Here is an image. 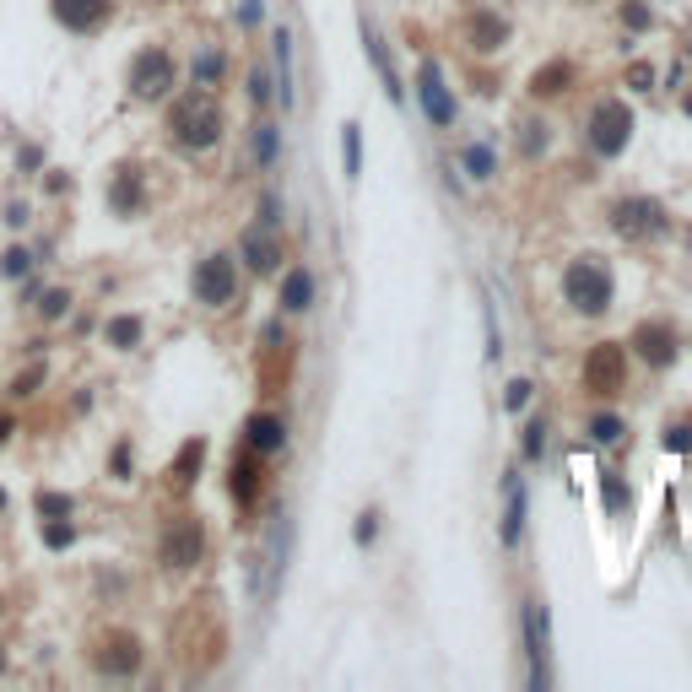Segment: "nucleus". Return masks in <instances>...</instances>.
Wrapping results in <instances>:
<instances>
[{"label": "nucleus", "instance_id": "11", "mask_svg": "<svg viewBox=\"0 0 692 692\" xmlns=\"http://www.w3.org/2000/svg\"><path fill=\"white\" fill-rule=\"evenodd\" d=\"M244 265H249L255 276H276V271H282V244H276L271 233L249 228V233H244Z\"/></svg>", "mask_w": 692, "mask_h": 692}, {"label": "nucleus", "instance_id": "21", "mask_svg": "<svg viewBox=\"0 0 692 692\" xmlns=\"http://www.w3.org/2000/svg\"><path fill=\"white\" fill-rule=\"evenodd\" d=\"M114 211L125 217V211H136L141 206V179H136V168H119V179H114Z\"/></svg>", "mask_w": 692, "mask_h": 692}, {"label": "nucleus", "instance_id": "25", "mask_svg": "<svg viewBox=\"0 0 692 692\" xmlns=\"http://www.w3.org/2000/svg\"><path fill=\"white\" fill-rule=\"evenodd\" d=\"M233 498L244 503V509L255 503V460H238L233 465Z\"/></svg>", "mask_w": 692, "mask_h": 692}, {"label": "nucleus", "instance_id": "24", "mask_svg": "<svg viewBox=\"0 0 692 692\" xmlns=\"http://www.w3.org/2000/svg\"><path fill=\"white\" fill-rule=\"evenodd\" d=\"M276 71H282V92L276 98L292 103V33H276Z\"/></svg>", "mask_w": 692, "mask_h": 692}, {"label": "nucleus", "instance_id": "8", "mask_svg": "<svg viewBox=\"0 0 692 692\" xmlns=\"http://www.w3.org/2000/svg\"><path fill=\"white\" fill-rule=\"evenodd\" d=\"M49 11H55L60 28H71V33H92L103 17H109V0H49Z\"/></svg>", "mask_w": 692, "mask_h": 692}, {"label": "nucleus", "instance_id": "16", "mask_svg": "<svg viewBox=\"0 0 692 692\" xmlns=\"http://www.w3.org/2000/svg\"><path fill=\"white\" fill-rule=\"evenodd\" d=\"M282 309L287 314H309L314 309V276L309 271H287L282 276Z\"/></svg>", "mask_w": 692, "mask_h": 692}, {"label": "nucleus", "instance_id": "22", "mask_svg": "<svg viewBox=\"0 0 692 692\" xmlns=\"http://www.w3.org/2000/svg\"><path fill=\"white\" fill-rule=\"evenodd\" d=\"M103 336H109V346H119V352H130V346L141 341V319L136 314H119V319H109V330H103Z\"/></svg>", "mask_w": 692, "mask_h": 692}, {"label": "nucleus", "instance_id": "9", "mask_svg": "<svg viewBox=\"0 0 692 692\" xmlns=\"http://www.w3.org/2000/svg\"><path fill=\"white\" fill-rule=\"evenodd\" d=\"M92 665H98L103 676H130L141 665V644L125 638V633H114V638H103V649L92 655Z\"/></svg>", "mask_w": 692, "mask_h": 692}, {"label": "nucleus", "instance_id": "20", "mask_svg": "<svg viewBox=\"0 0 692 692\" xmlns=\"http://www.w3.org/2000/svg\"><path fill=\"white\" fill-rule=\"evenodd\" d=\"M519 530H525V487L509 476V514H503V547H514Z\"/></svg>", "mask_w": 692, "mask_h": 692}, {"label": "nucleus", "instance_id": "32", "mask_svg": "<svg viewBox=\"0 0 692 692\" xmlns=\"http://www.w3.org/2000/svg\"><path fill=\"white\" fill-rule=\"evenodd\" d=\"M590 433L601 438V444H617V438H622V422H617V417H595Z\"/></svg>", "mask_w": 692, "mask_h": 692}, {"label": "nucleus", "instance_id": "42", "mask_svg": "<svg viewBox=\"0 0 692 692\" xmlns=\"http://www.w3.org/2000/svg\"><path fill=\"white\" fill-rule=\"evenodd\" d=\"M6 438H11V422H0V444H6Z\"/></svg>", "mask_w": 692, "mask_h": 692}, {"label": "nucleus", "instance_id": "7", "mask_svg": "<svg viewBox=\"0 0 692 692\" xmlns=\"http://www.w3.org/2000/svg\"><path fill=\"white\" fill-rule=\"evenodd\" d=\"M622 346H595L590 357H584V384H590L595 395H611V390H622Z\"/></svg>", "mask_w": 692, "mask_h": 692}, {"label": "nucleus", "instance_id": "2", "mask_svg": "<svg viewBox=\"0 0 692 692\" xmlns=\"http://www.w3.org/2000/svg\"><path fill=\"white\" fill-rule=\"evenodd\" d=\"M563 292L579 314H606L611 309V271L601 260H574L563 271Z\"/></svg>", "mask_w": 692, "mask_h": 692}, {"label": "nucleus", "instance_id": "39", "mask_svg": "<svg viewBox=\"0 0 692 692\" xmlns=\"http://www.w3.org/2000/svg\"><path fill=\"white\" fill-rule=\"evenodd\" d=\"M238 17H244V28H255V22L265 17V6H260V0H244V11H238Z\"/></svg>", "mask_w": 692, "mask_h": 692}, {"label": "nucleus", "instance_id": "30", "mask_svg": "<svg viewBox=\"0 0 692 692\" xmlns=\"http://www.w3.org/2000/svg\"><path fill=\"white\" fill-rule=\"evenodd\" d=\"M38 309H44V319H60L65 309H71V292H60V287L44 292V303H38Z\"/></svg>", "mask_w": 692, "mask_h": 692}, {"label": "nucleus", "instance_id": "36", "mask_svg": "<svg viewBox=\"0 0 692 692\" xmlns=\"http://www.w3.org/2000/svg\"><path fill=\"white\" fill-rule=\"evenodd\" d=\"M525 401H530V384H525V379H514V384H509V411H519Z\"/></svg>", "mask_w": 692, "mask_h": 692}, {"label": "nucleus", "instance_id": "37", "mask_svg": "<svg viewBox=\"0 0 692 692\" xmlns=\"http://www.w3.org/2000/svg\"><path fill=\"white\" fill-rule=\"evenodd\" d=\"M606 503H611V509H622V503H628V492H622L617 476H606Z\"/></svg>", "mask_w": 692, "mask_h": 692}, {"label": "nucleus", "instance_id": "3", "mask_svg": "<svg viewBox=\"0 0 692 692\" xmlns=\"http://www.w3.org/2000/svg\"><path fill=\"white\" fill-rule=\"evenodd\" d=\"M190 292H195V303H201V309H228V303L238 298V265H233V255L195 260Z\"/></svg>", "mask_w": 692, "mask_h": 692}, {"label": "nucleus", "instance_id": "28", "mask_svg": "<svg viewBox=\"0 0 692 692\" xmlns=\"http://www.w3.org/2000/svg\"><path fill=\"white\" fill-rule=\"evenodd\" d=\"M255 157H260V168L276 163V125H255Z\"/></svg>", "mask_w": 692, "mask_h": 692}, {"label": "nucleus", "instance_id": "6", "mask_svg": "<svg viewBox=\"0 0 692 692\" xmlns=\"http://www.w3.org/2000/svg\"><path fill=\"white\" fill-rule=\"evenodd\" d=\"M206 552V530L201 519H173V530L163 536V563L168 568H195Z\"/></svg>", "mask_w": 692, "mask_h": 692}, {"label": "nucleus", "instance_id": "33", "mask_svg": "<svg viewBox=\"0 0 692 692\" xmlns=\"http://www.w3.org/2000/svg\"><path fill=\"white\" fill-rule=\"evenodd\" d=\"M44 541H49V547H71V541H76V530H71V525H65V519H49V530H44Z\"/></svg>", "mask_w": 692, "mask_h": 692}, {"label": "nucleus", "instance_id": "35", "mask_svg": "<svg viewBox=\"0 0 692 692\" xmlns=\"http://www.w3.org/2000/svg\"><path fill=\"white\" fill-rule=\"evenodd\" d=\"M541 444H547V428H541V422H530V428H525V455L536 460V455H541Z\"/></svg>", "mask_w": 692, "mask_h": 692}, {"label": "nucleus", "instance_id": "15", "mask_svg": "<svg viewBox=\"0 0 692 692\" xmlns=\"http://www.w3.org/2000/svg\"><path fill=\"white\" fill-rule=\"evenodd\" d=\"M525 638H530V660H536V687H547V611L525 606Z\"/></svg>", "mask_w": 692, "mask_h": 692}, {"label": "nucleus", "instance_id": "34", "mask_svg": "<svg viewBox=\"0 0 692 692\" xmlns=\"http://www.w3.org/2000/svg\"><path fill=\"white\" fill-rule=\"evenodd\" d=\"M249 98H255V103H271V76H265L260 65L249 71Z\"/></svg>", "mask_w": 692, "mask_h": 692}, {"label": "nucleus", "instance_id": "29", "mask_svg": "<svg viewBox=\"0 0 692 692\" xmlns=\"http://www.w3.org/2000/svg\"><path fill=\"white\" fill-rule=\"evenodd\" d=\"M0 276H11V282L28 276V255H22V249H6V255H0Z\"/></svg>", "mask_w": 692, "mask_h": 692}, {"label": "nucleus", "instance_id": "13", "mask_svg": "<svg viewBox=\"0 0 692 692\" xmlns=\"http://www.w3.org/2000/svg\"><path fill=\"white\" fill-rule=\"evenodd\" d=\"M611 222H617V233H660V206L655 201H617V211H611Z\"/></svg>", "mask_w": 692, "mask_h": 692}, {"label": "nucleus", "instance_id": "17", "mask_svg": "<svg viewBox=\"0 0 692 692\" xmlns=\"http://www.w3.org/2000/svg\"><path fill=\"white\" fill-rule=\"evenodd\" d=\"M503 38H509V22H503V17H492V11H476V17H471V49L492 55Z\"/></svg>", "mask_w": 692, "mask_h": 692}, {"label": "nucleus", "instance_id": "14", "mask_svg": "<svg viewBox=\"0 0 692 692\" xmlns=\"http://www.w3.org/2000/svg\"><path fill=\"white\" fill-rule=\"evenodd\" d=\"M244 444L255 449V455H276V449L287 444L282 417H249V422H244Z\"/></svg>", "mask_w": 692, "mask_h": 692}, {"label": "nucleus", "instance_id": "23", "mask_svg": "<svg viewBox=\"0 0 692 692\" xmlns=\"http://www.w3.org/2000/svg\"><path fill=\"white\" fill-rule=\"evenodd\" d=\"M341 163H346V179L363 173V130H357V125L341 130Z\"/></svg>", "mask_w": 692, "mask_h": 692}, {"label": "nucleus", "instance_id": "1", "mask_svg": "<svg viewBox=\"0 0 692 692\" xmlns=\"http://www.w3.org/2000/svg\"><path fill=\"white\" fill-rule=\"evenodd\" d=\"M168 136L184 146V152H206V146L222 141V103L211 98L206 87H190L168 103Z\"/></svg>", "mask_w": 692, "mask_h": 692}, {"label": "nucleus", "instance_id": "5", "mask_svg": "<svg viewBox=\"0 0 692 692\" xmlns=\"http://www.w3.org/2000/svg\"><path fill=\"white\" fill-rule=\"evenodd\" d=\"M628 136H633V114H628V103H601V109L590 114V146L601 157H617L622 146H628Z\"/></svg>", "mask_w": 692, "mask_h": 692}, {"label": "nucleus", "instance_id": "38", "mask_svg": "<svg viewBox=\"0 0 692 692\" xmlns=\"http://www.w3.org/2000/svg\"><path fill=\"white\" fill-rule=\"evenodd\" d=\"M665 449H692V433L687 428H671V433H665Z\"/></svg>", "mask_w": 692, "mask_h": 692}, {"label": "nucleus", "instance_id": "27", "mask_svg": "<svg viewBox=\"0 0 692 692\" xmlns=\"http://www.w3.org/2000/svg\"><path fill=\"white\" fill-rule=\"evenodd\" d=\"M38 519H71V498L65 492H38Z\"/></svg>", "mask_w": 692, "mask_h": 692}, {"label": "nucleus", "instance_id": "26", "mask_svg": "<svg viewBox=\"0 0 692 692\" xmlns=\"http://www.w3.org/2000/svg\"><path fill=\"white\" fill-rule=\"evenodd\" d=\"M222 82V55L217 49H201V60H195V87H217Z\"/></svg>", "mask_w": 692, "mask_h": 692}, {"label": "nucleus", "instance_id": "12", "mask_svg": "<svg viewBox=\"0 0 692 692\" xmlns=\"http://www.w3.org/2000/svg\"><path fill=\"white\" fill-rule=\"evenodd\" d=\"M633 346H638V357H644V363L665 368L676 357V330L671 325H638L633 330Z\"/></svg>", "mask_w": 692, "mask_h": 692}, {"label": "nucleus", "instance_id": "18", "mask_svg": "<svg viewBox=\"0 0 692 692\" xmlns=\"http://www.w3.org/2000/svg\"><path fill=\"white\" fill-rule=\"evenodd\" d=\"M568 82H574V65L552 60V65H541V71L530 76V92H536V98H552V92H568Z\"/></svg>", "mask_w": 692, "mask_h": 692}, {"label": "nucleus", "instance_id": "40", "mask_svg": "<svg viewBox=\"0 0 692 692\" xmlns=\"http://www.w3.org/2000/svg\"><path fill=\"white\" fill-rule=\"evenodd\" d=\"M622 17H628V28H649V11H644V6H628Z\"/></svg>", "mask_w": 692, "mask_h": 692}, {"label": "nucleus", "instance_id": "31", "mask_svg": "<svg viewBox=\"0 0 692 692\" xmlns=\"http://www.w3.org/2000/svg\"><path fill=\"white\" fill-rule=\"evenodd\" d=\"M465 168H471L476 179H487V173H492V152H487V146H471V152H465Z\"/></svg>", "mask_w": 692, "mask_h": 692}, {"label": "nucleus", "instance_id": "41", "mask_svg": "<svg viewBox=\"0 0 692 692\" xmlns=\"http://www.w3.org/2000/svg\"><path fill=\"white\" fill-rule=\"evenodd\" d=\"M109 465H114V476H125V471H130V449H125V444H119V449H114V460H109Z\"/></svg>", "mask_w": 692, "mask_h": 692}, {"label": "nucleus", "instance_id": "19", "mask_svg": "<svg viewBox=\"0 0 692 692\" xmlns=\"http://www.w3.org/2000/svg\"><path fill=\"white\" fill-rule=\"evenodd\" d=\"M201 460H206V444H201V438H190V444L179 449V460L168 465V476H173L179 487H190V482H195V471H201Z\"/></svg>", "mask_w": 692, "mask_h": 692}, {"label": "nucleus", "instance_id": "10", "mask_svg": "<svg viewBox=\"0 0 692 692\" xmlns=\"http://www.w3.org/2000/svg\"><path fill=\"white\" fill-rule=\"evenodd\" d=\"M417 87H422V109H428L433 125H455V98L444 92V76H438V65H433V60L422 65Z\"/></svg>", "mask_w": 692, "mask_h": 692}, {"label": "nucleus", "instance_id": "4", "mask_svg": "<svg viewBox=\"0 0 692 692\" xmlns=\"http://www.w3.org/2000/svg\"><path fill=\"white\" fill-rule=\"evenodd\" d=\"M173 76H179V71H173V55H168V49H141V55L136 60H130V92H136V98H146V103H152V98H168V92H173Z\"/></svg>", "mask_w": 692, "mask_h": 692}, {"label": "nucleus", "instance_id": "43", "mask_svg": "<svg viewBox=\"0 0 692 692\" xmlns=\"http://www.w3.org/2000/svg\"><path fill=\"white\" fill-rule=\"evenodd\" d=\"M0 509H6V492H0Z\"/></svg>", "mask_w": 692, "mask_h": 692}]
</instances>
